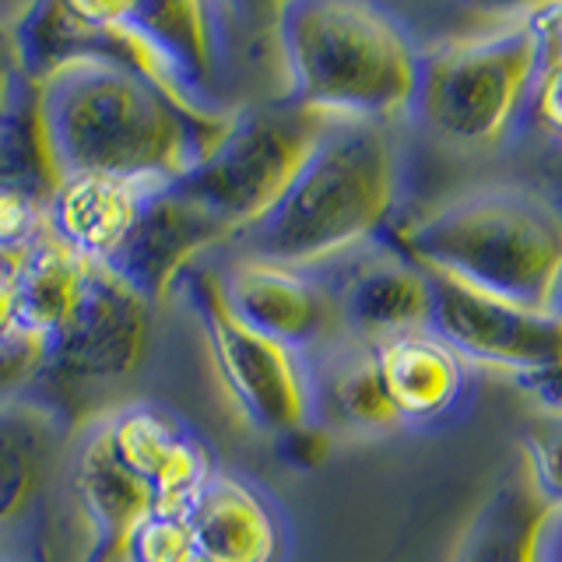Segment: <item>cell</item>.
<instances>
[{"label":"cell","mask_w":562,"mask_h":562,"mask_svg":"<svg viewBox=\"0 0 562 562\" xmlns=\"http://www.w3.org/2000/svg\"><path fill=\"white\" fill-rule=\"evenodd\" d=\"M40 134L57 180L169 187L225 137L236 113H201L127 67L81 60L32 85Z\"/></svg>","instance_id":"obj_1"},{"label":"cell","mask_w":562,"mask_h":562,"mask_svg":"<svg viewBox=\"0 0 562 562\" xmlns=\"http://www.w3.org/2000/svg\"><path fill=\"white\" fill-rule=\"evenodd\" d=\"M123 25L148 46L162 88L201 113H225L211 102L218 70V8L207 4H116Z\"/></svg>","instance_id":"obj_12"},{"label":"cell","mask_w":562,"mask_h":562,"mask_svg":"<svg viewBox=\"0 0 562 562\" xmlns=\"http://www.w3.org/2000/svg\"><path fill=\"white\" fill-rule=\"evenodd\" d=\"M102 426L120 464L155 492L158 514H183L193 492L211 474L201 447L187 439L172 418L148 404H127L102 415Z\"/></svg>","instance_id":"obj_14"},{"label":"cell","mask_w":562,"mask_h":562,"mask_svg":"<svg viewBox=\"0 0 562 562\" xmlns=\"http://www.w3.org/2000/svg\"><path fill=\"white\" fill-rule=\"evenodd\" d=\"M517 383L541 404L544 415H562V359L535 369V373L520 376Z\"/></svg>","instance_id":"obj_26"},{"label":"cell","mask_w":562,"mask_h":562,"mask_svg":"<svg viewBox=\"0 0 562 562\" xmlns=\"http://www.w3.org/2000/svg\"><path fill=\"white\" fill-rule=\"evenodd\" d=\"M549 524V503L517 474L474 509L453 562H544Z\"/></svg>","instance_id":"obj_19"},{"label":"cell","mask_w":562,"mask_h":562,"mask_svg":"<svg viewBox=\"0 0 562 562\" xmlns=\"http://www.w3.org/2000/svg\"><path fill=\"white\" fill-rule=\"evenodd\" d=\"M544 562H562V514H552L549 538H544Z\"/></svg>","instance_id":"obj_29"},{"label":"cell","mask_w":562,"mask_h":562,"mask_svg":"<svg viewBox=\"0 0 562 562\" xmlns=\"http://www.w3.org/2000/svg\"><path fill=\"white\" fill-rule=\"evenodd\" d=\"M22 70H18V57H14V43L11 32H0V123L8 120L11 105L18 99V88H22Z\"/></svg>","instance_id":"obj_27"},{"label":"cell","mask_w":562,"mask_h":562,"mask_svg":"<svg viewBox=\"0 0 562 562\" xmlns=\"http://www.w3.org/2000/svg\"><path fill=\"white\" fill-rule=\"evenodd\" d=\"M327 404L338 422L356 429H394L401 418L394 412L380 376L376 345L351 348L338 359L327 380Z\"/></svg>","instance_id":"obj_21"},{"label":"cell","mask_w":562,"mask_h":562,"mask_svg":"<svg viewBox=\"0 0 562 562\" xmlns=\"http://www.w3.org/2000/svg\"><path fill=\"white\" fill-rule=\"evenodd\" d=\"M155 190L158 187L105 180V176H70L49 198L46 236L85 263L110 268Z\"/></svg>","instance_id":"obj_16"},{"label":"cell","mask_w":562,"mask_h":562,"mask_svg":"<svg viewBox=\"0 0 562 562\" xmlns=\"http://www.w3.org/2000/svg\"><path fill=\"white\" fill-rule=\"evenodd\" d=\"M538 35V75L531 85V116L552 137H562V4L527 8Z\"/></svg>","instance_id":"obj_22"},{"label":"cell","mask_w":562,"mask_h":562,"mask_svg":"<svg viewBox=\"0 0 562 562\" xmlns=\"http://www.w3.org/2000/svg\"><path fill=\"white\" fill-rule=\"evenodd\" d=\"M183 285L193 310H198L215 373L233 397L236 412L254 429L274 436H289L310 426L313 391L306 369L299 362V351L243 324L233 306L225 303L222 274L211 268H190L183 274Z\"/></svg>","instance_id":"obj_7"},{"label":"cell","mask_w":562,"mask_h":562,"mask_svg":"<svg viewBox=\"0 0 562 562\" xmlns=\"http://www.w3.org/2000/svg\"><path fill=\"white\" fill-rule=\"evenodd\" d=\"M538 35L527 11L496 32L418 53L415 110L450 145L488 148L531 99Z\"/></svg>","instance_id":"obj_5"},{"label":"cell","mask_w":562,"mask_h":562,"mask_svg":"<svg viewBox=\"0 0 562 562\" xmlns=\"http://www.w3.org/2000/svg\"><path fill=\"white\" fill-rule=\"evenodd\" d=\"M524 479L562 514V415H544L524 432Z\"/></svg>","instance_id":"obj_23"},{"label":"cell","mask_w":562,"mask_h":562,"mask_svg":"<svg viewBox=\"0 0 562 562\" xmlns=\"http://www.w3.org/2000/svg\"><path fill=\"white\" fill-rule=\"evenodd\" d=\"M22 327L18 324V299H14V281L8 271H0V345Z\"/></svg>","instance_id":"obj_28"},{"label":"cell","mask_w":562,"mask_h":562,"mask_svg":"<svg viewBox=\"0 0 562 562\" xmlns=\"http://www.w3.org/2000/svg\"><path fill=\"white\" fill-rule=\"evenodd\" d=\"M376 362L401 422H439L464 394V359L436 330H412L376 345Z\"/></svg>","instance_id":"obj_18"},{"label":"cell","mask_w":562,"mask_h":562,"mask_svg":"<svg viewBox=\"0 0 562 562\" xmlns=\"http://www.w3.org/2000/svg\"><path fill=\"white\" fill-rule=\"evenodd\" d=\"M88 271H92V263L67 254L49 236L35 243L22 257H14L8 274L14 281L18 324L35 334V338L49 341L81 303Z\"/></svg>","instance_id":"obj_20"},{"label":"cell","mask_w":562,"mask_h":562,"mask_svg":"<svg viewBox=\"0 0 562 562\" xmlns=\"http://www.w3.org/2000/svg\"><path fill=\"white\" fill-rule=\"evenodd\" d=\"M334 303L341 324L362 338V345L432 330V278L397 250L359 260Z\"/></svg>","instance_id":"obj_15"},{"label":"cell","mask_w":562,"mask_h":562,"mask_svg":"<svg viewBox=\"0 0 562 562\" xmlns=\"http://www.w3.org/2000/svg\"><path fill=\"white\" fill-rule=\"evenodd\" d=\"M151 345V303L113 268L92 263L75 313L46 341L43 380L88 386L127 380Z\"/></svg>","instance_id":"obj_9"},{"label":"cell","mask_w":562,"mask_h":562,"mask_svg":"<svg viewBox=\"0 0 562 562\" xmlns=\"http://www.w3.org/2000/svg\"><path fill=\"white\" fill-rule=\"evenodd\" d=\"M0 562H29V559H0Z\"/></svg>","instance_id":"obj_30"},{"label":"cell","mask_w":562,"mask_h":562,"mask_svg":"<svg viewBox=\"0 0 562 562\" xmlns=\"http://www.w3.org/2000/svg\"><path fill=\"white\" fill-rule=\"evenodd\" d=\"M222 239H228V228L198 204L176 198L169 187H158L110 268L148 303H158L176 281H183L193 257Z\"/></svg>","instance_id":"obj_13"},{"label":"cell","mask_w":562,"mask_h":562,"mask_svg":"<svg viewBox=\"0 0 562 562\" xmlns=\"http://www.w3.org/2000/svg\"><path fill=\"white\" fill-rule=\"evenodd\" d=\"M327 123V116L285 99L243 110L218 145L187 176L169 183V190L198 204L204 215L228 228V236H243L285 198Z\"/></svg>","instance_id":"obj_6"},{"label":"cell","mask_w":562,"mask_h":562,"mask_svg":"<svg viewBox=\"0 0 562 562\" xmlns=\"http://www.w3.org/2000/svg\"><path fill=\"white\" fill-rule=\"evenodd\" d=\"M222 292L243 324L292 351L330 338L341 324L334 295L289 263L246 257L222 278Z\"/></svg>","instance_id":"obj_11"},{"label":"cell","mask_w":562,"mask_h":562,"mask_svg":"<svg viewBox=\"0 0 562 562\" xmlns=\"http://www.w3.org/2000/svg\"><path fill=\"white\" fill-rule=\"evenodd\" d=\"M70 471V429L46 401L0 394V559L46 562V527Z\"/></svg>","instance_id":"obj_8"},{"label":"cell","mask_w":562,"mask_h":562,"mask_svg":"<svg viewBox=\"0 0 562 562\" xmlns=\"http://www.w3.org/2000/svg\"><path fill=\"white\" fill-rule=\"evenodd\" d=\"M120 562H193V541L183 514H151L131 535Z\"/></svg>","instance_id":"obj_25"},{"label":"cell","mask_w":562,"mask_h":562,"mask_svg":"<svg viewBox=\"0 0 562 562\" xmlns=\"http://www.w3.org/2000/svg\"><path fill=\"white\" fill-rule=\"evenodd\" d=\"M49 198L40 190L0 183V257H22L35 243L46 239Z\"/></svg>","instance_id":"obj_24"},{"label":"cell","mask_w":562,"mask_h":562,"mask_svg":"<svg viewBox=\"0 0 562 562\" xmlns=\"http://www.w3.org/2000/svg\"><path fill=\"white\" fill-rule=\"evenodd\" d=\"M193 562H274L281 549L278 520L257 492L211 471L183 509Z\"/></svg>","instance_id":"obj_17"},{"label":"cell","mask_w":562,"mask_h":562,"mask_svg":"<svg viewBox=\"0 0 562 562\" xmlns=\"http://www.w3.org/2000/svg\"><path fill=\"white\" fill-rule=\"evenodd\" d=\"M397 204V151L386 123L330 120L268 215L243 233L254 257L303 268L376 236Z\"/></svg>","instance_id":"obj_4"},{"label":"cell","mask_w":562,"mask_h":562,"mask_svg":"<svg viewBox=\"0 0 562 562\" xmlns=\"http://www.w3.org/2000/svg\"><path fill=\"white\" fill-rule=\"evenodd\" d=\"M285 102L327 120L386 123L415 105L418 49L391 11L362 0L278 8Z\"/></svg>","instance_id":"obj_2"},{"label":"cell","mask_w":562,"mask_h":562,"mask_svg":"<svg viewBox=\"0 0 562 562\" xmlns=\"http://www.w3.org/2000/svg\"><path fill=\"white\" fill-rule=\"evenodd\" d=\"M432 278V330L474 366L503 369L514 380L562 359V310H527L506 299Z\"/></svg>","instance_id":"obj_10"},{"label":"cell","mask_w":562,"mask_h":562,"mask_svg":"<svg viewBox=\"0 0 562 562\" xmlns=\"http://www.w3.org/2000/svg\"><path fill=\"white\" fill-rule=\"evenodd\" d=\"M426 274L527 310H562V211L531 190H485L391 233Z\"/></svg>","instance_id":"obj_3"}]
</instances>
